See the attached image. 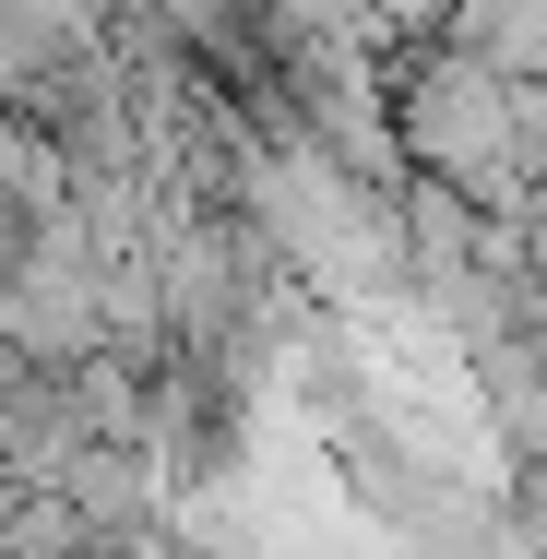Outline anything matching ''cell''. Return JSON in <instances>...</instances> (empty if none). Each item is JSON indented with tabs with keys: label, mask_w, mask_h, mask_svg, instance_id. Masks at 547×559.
<instances>
[{
	"label": "cell",
	"mask_w": 547,
	"mask_h": 559,
	"mask_svg": "<svg viewBox=\"0 0 547 559\" xmlns=\"http://www.w3.org/2000/svg\"><path fill=\"white\" fill-rule=\"evenodd\" d=\"M417 143H429V155H488V143H500V96H488V72H440Z\"/></svg>",
	"instance_id": "1"
}]
</instances>
